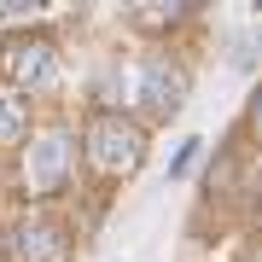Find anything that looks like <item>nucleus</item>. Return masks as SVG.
I'll use <instances>...</instances> for the list:
<instances>
[{
	"label": "nucleus",
	"mask_w": 262,
	"mask_h": 262,
	"mask_svg": "<svg viewBox=\"0 0 262 262\" xmlns=\"http://www.w3.org/2000/svg\"><path fill=\"white\" fill-rule=\"evenodd\" d=\"M88 163L105 169V175H128V169H140L146 158V134H140V122H122L111 111H99L94 122H88Z\"/></svg>",
	"instance_id": "f257e3e1"
},
{
	"label": "nucleus",
	"mask_w": 262,
	"mask_h": 262,
	"mask_svg": "<svg viewBox=\"0 0 262 262\" xmlns=\"http://www.w3.org/2000/svg\"><path fill=\"white\" fill-rule=\"evenodd\" d=\"M181 94H187V82H181V70L169 64V58H146V64H140L134 99H140L146 117H175L181 111Z\"/></svg>",
	"instance_id": "f03ea898"
},
{
	"label": "nucleus",
	"mask_w": 262,
	"mask_h": 262,
	"mask_svg": "<svg viewBox=\"0 0 262 262\" xmlns=\"http://www.w3.org/2000/svg\"><path fill=\"white\" fill-rule=\"evenodd\" d=\"M70 163H76V146L64 134H41V140L29 146V187L35 192H58L70 181Z\"/></svg>",
	"instance_id": "7ed1b4c3"
},
{
	"label": "nucleus",
	"mask_w": 262,
	"mask_h": 262,
	"mask_svg": "<svg viewBox=\"0 0 262 262\" xmlns=\"http://www.w3.org/2000/svg\"><path fill=\"white\" fill-rule=\"evenodd\" d=\"M12 256H18V262H70V239H64L58 222L29 215L18 233H12Z\"/></svg>",
	"instance_id": "20e7f679"
},
{
	"label": "nucleus",
	"mask_w": 262,
	"mask_h": 262,
	"mask_svg": "<svg viewBox=\"0 0 262 262\" xmlns=\"http://www.w3.org/2000/svg\"><path fill=\"white\" fill-rule=\"evenodd\" d=\"M6 70H12L18 88H47L58 64H53V47H47V41H18V47L6 53Z\"/></svg>",
	"instance_id": "39448f33"
},
{
	"label": "nucleus",
	"mask_w": 262,
	"mask_h": 262,
	"mask_svg": "<svg viewBox=\"0 0 262 262\" xmlns=\"http://www.w3.org/2000/svg\"><path fill=\"white\" fill-rule=\"evenodd\" d=\"M192 0H134V24L140 29H169L175 18H187Z\"/></svg>",
	"instance_id": "423d86ee"
},
{
	"label": "nucleus",
	"mask_w": 262,
	"mask_h": 262,
	"mask_svg": "<svg viewBox=\"0 0 262 262\" xmlns=\"http://www.w3.org/2000/svg\"><path fill=\"white\" fill-rule=\"evenodd\" d=\"M24 128H29V105L18 94H0V146L24 140Z\"/></svg>",
	"instance_id": "0eeeda50"
},
{
	"label": "nucleus",
	"mask_w": 262,
	"mask_h": 262,
	"mask_svg": "<svg viewBox=\"0 0 262 262\" xmlns=\"http://www.w3.org/2000/svg\"><path fill=\"white\" fill-rule=\"evenodd\" d=\"M12 18H35V12H47V0H6Z\"/></svg>",
	"instance_id": "6e6552de"
},
{
	"label": "nucleus",
	"mask_w": 262,
	"mask_h": 262,
	"mask_svg": "<svg viewBox=\"0 0 262 262\" xmlns=\"http://www.w3.org/2000/svg\"><path fill=\"white\" fill-rule=\"evenodd\" d=\"M251 122H256V128H262V99H256V105H251Z\"/></svg>",
	"instance_id": "1a4fd4ad"
},
{
	"label": "nucleus",
	"mask_w": 262,
	"mask_h": 262,
	"mask_svg": "<svg viewBox=\"0 0 262 262\" xmlns=\"http://www.w3.org/2000/svg\"><path fill=\"white\" fill-rule=\"evenodd\" d=\"M256 6H262V0H256Z\"/></svg>",
	"instance_id": "9d476101"
}]
</instances>
